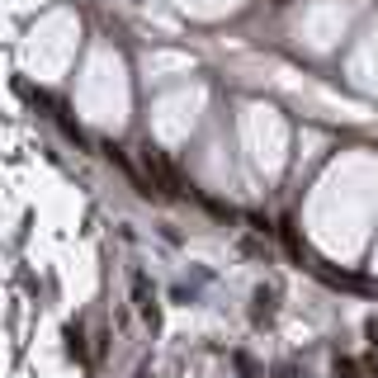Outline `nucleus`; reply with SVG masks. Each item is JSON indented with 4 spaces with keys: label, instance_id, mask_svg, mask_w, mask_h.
Segmentation results:
<instances>
[{
    "label": "nucleus",
    "instance_id": "obj_1",
    "mask_svg": "<svg viewBox=\"0 0 378 378\" xmlns=\"http://www.w3.org/2000/svg\"><path fill=\"white\" fill-rule=\"evenodd\" d=\"M137 165L147 170V185L156 189V194H185V180H180V170L165 161L161 152L152 147V142H142L137 147Z\"/></svg>",
    "mask_w": 378,
    "mask_h": 378
},
{
    "label": "nucleus",
    "instance_id": "obj_2",
    "mask_svg": "<svg viewBox=\"0 0 378 378\" xmlns=\"http://www.w3.org/2000/svg\"><path fill=\"white\" fill-rule=\"evenodd\" d=\"M133 303H137V312L147 317V326H156V294H152L147 274H133Z\"/></svg>",
    "mask_w": 378,
    "mask_h": 378
},
{
    "label": "nucleus",
    "instance_id": "obj_3",
    "mask_svg": "<svg viewBox=\"0 0 378 378\" xmlns=\"http://www.w3.org/2000/svg\"><path fill=\"white\" fill-rule=\"evenodd\" d=\"M331 374H336V378H359V364H354L350 354H336V364H331Z\"/></svg>",
    "mask_w": 378,
    "mask_h": 378
},
{
    "label": "nucleus",
    "instance_id": "obj_4",
    "mask_svg": "<svg viewBox=\"0 0 378 378\" xmlns=\"http://www.w3.org/2000/svg\"><path fill=\"white\" fill-rule=\"evenodd\" d=\"M232 364H237V369H242L246 378H260V364H255V359H251L246 350H237V354H232Z\"/></svg>",
    "mask_w": 378,
    "mask_h": 378
},
{
    "label": "nucleus",
    "instance_id": "obj_5",
    "mask_svg": "<svg viewBox=\"0 0 378 378\" xmlns=\"http://www.w3.org/2000/svg\"><path fill=\"white\" fill-rule=\"evenodd\" d=\"M274 374H279V378H307V374H298L294 364H279V369H274Z\"/></svg>",
    "mask_w": 378,
    "mask_h": 378
},
{
    "label": "nucleus",
    "instance_id": "obj_6",
    "mask_svg": "<svg viewBox=\"0 0 378 378\" xmlns=\"http://www.w3.org/2000/svg\"><path fill=\"white\" fill-rule=\"evenodd\" d=\"M364 336H369V341L378 345V317H369V322H364Z\"/></svg>",
    "mask_w": 378,
    "mask_h": 378
}]
</instances>
